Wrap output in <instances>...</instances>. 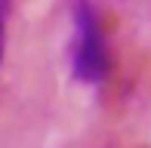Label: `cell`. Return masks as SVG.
<instances>
[{"instance_id":"cell-1","label":"cell","mask_w":151,"mask_h":148,"mask_svg":"<svg viewBox=\"0 0 151 148\" xmlns=\"http://www.w3.org/2000/svg\"><path fill=\"white\" fill-rule=\"evenodd\" d=\"M71 71L80 83H102L111 74V50L102 28V16L93 0L74 3V37H71Z\"/></svg>"},{"instance_id":"cell-2","label":"cell","mask_w":151,"mask_h":148,"mask_svg":"<svg viewBox=\"0 0 151 148\" xmlns=\"http://www.w3.org/2000/svg\"><path fill=\"white\" fill-rule=\"evenodd\" d=\"M6 16H9V0H0V62L6 52Z\"/></svg>"}]
</instances>
